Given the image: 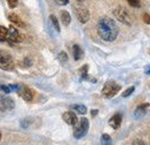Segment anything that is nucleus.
I'll use <instances>...</instances> for the list:
<instances>
[{
    "instance_id": "14",
    "label": "nucleus",
    "mask_w": 150,
    "mask_h": 145,
    "mask_svg": "<svg viewBox=\"0 0 150 145\" xmlns=\"http://www.w3.org/2000/svg\"><path fill=\"white\" fill-rule=\"evenodd\" d=\"M149 106V104H143V105H140L137 107L135 112H134V116L135 118H142L143 115H146L147 113V107Z\"/></svg>"
},
{
    "instance_id": "5",
    "label": "nucleus",
    "mask_w": 150,
    "mask_h": 145,
    "mask_svg": "<svg viewBox=\"0 0 150 145\" xmlns=\"http://www.w3.org/2000/svg\"><path fill=\"white\" fill-rule=\"evenodd\" d=\"M113 15L122 23L127 24V25H131L132 24V17H131V15L128 14V12L126 11L124 7H117L113 11Z\"/></svg>"
},
{
    "instance_id": "25",
    "label": "nucleus",
    "mask_w": 150,
    "mask_h": 145,
    "mask_svg": "<svg viewBox=\"0 0 150 145\" xmlns=\"http://www.w3.org/2000/svg\"><path fill=\"white\" fill-rule=\"evenodd\" d=\"M132 7H140V0H127Z\"/></svg>"
},
{
    "instance_id": "8",
    "label": "nucleus",
    "mask_w": 150,
    "mask_h": 145,
    "mask_svg": "<svg viewBox=\"0 0 150 145\" xmlns=\"http://www.w3.org/2000/svg\"><path fill=\"white\" fill-rule=\"evenodd\" d=\"M76 16L79 20L80 23H86L89 20V12L85 7H77L76 8Z\"/></svg>"
},
{
    "instance_id": "17",
    "label": "nucleus",
    "mask_w": 150,
    "mask_h": 145,
    "mask_svg": "<svg viewBox=\"0 0 150 145\" xmlns=\"http://www.w3.org/2000/svg\"><path fill=\"white\" fill-rule=\"evenodd\" d=\"M100 145H112V139L108 134H103L101 136Z\"/></svg>"
},
{
    "instance_id": "31",
    "label": "nucleus",
    "mask_w": 150,
    "mask_h": 145,
    "mask_svg": "<svg viewBox=\"0 0 150 145\" xmlns=\"http://www.w3.org/2000/svg\"><path fill=\"white\" fill-rule=\"evenodd\" d=\"M96 114H98V109H93V111H92V115L95 116Z\"/></svg>"
},
{
    "instance_id": "7",
    "label": "nucleus",
    "mask_w": 150,
    "mask_h": 145,
    "mask_svg": "<svg viewBox=\"0 0 150 145\" xmlns=\"http://www.w3.org/2000/svg\"><path fill=\"white\" fill-rule=\"evenodd\" d=\"M6 37H7L11 42H13V43H21V42L23 40L21 34L18 32V30H17L14 25L8 28V32H7V36Z\"/></svg>"
},
{
    "instance_id": "2",
    "label": "nucleus",
    "mask_w": 150,
    "mask_h": 145,
    "mask_svg": "<svg viewBox=\"0 0 150 145\" xmlns=\"http://www.w3.org/2000/svg\"><path fill=\"white\" fill-rule=\"evenodd\" d=\"M74 137L76 139H80L83 137H85L88 133L89 129V121L86 118H81L80 120H78L77 124L74 126Z\"/></svg>"
},
{
    "instance_id": "23",
    "label": "nucleus",
    "mask_w": 150,
    "mask_h": 145,
    "mask_svg": "<svg viewBox=\"0 0 150 145\" xmlns=\"http://www.w3.org/2000/svg\"><path fill=\"white\" fill-rule=\"evenodd\" d=\"M0 90L4 92V93H9L12 90L9 88V85H4V84H0Z\"/></svg>"
},
{
    "instance_id": "34",
    "label": "nucleus",
    "mask_w": 150,
    "mask_h": 145,
    "mask_svg": "<svg viewBox=\"0 0 150 145\" xmlns=\"http://www.w3.org/2000/svg\"><path fill=\"white\" fill-rule=\"evenodd\" d=\"M78 1H85V0H78Z\"/></svg>"
},
{
    "instance_id": "12",
    "label": "nucleus",
    "mask_w": 150,
    "mask_h": 145,
    "mask_svg": "<svg viewBox=\"0 0 150 145\" xmlns=\"http://www.w3.org/2000/svg\"><path fill=\"white\" fill-rule=\"evenodd\" d=\"M8 20L12 22L14 25H17V27H20V28H23L24 27V22L21 20V17L17 15V14H15V13H11L9 15H8Z\"/></svg>"
},
{
    "instance_id": "4",
    "label": "nucleus",
    "mask_w": 150,
    "mask_h": 145,
    "mask_svg": "<svg viewBox=\"0 0 150 145\" xmlns=\"http://www.w3.org/2000/svg\"><path fill=\"white\" fill-rule=\"evenodd\" d=\"M119 91H120V85L117 84V83L113 82V81H109V82H107V83L104 84L101 93H102V97H103V98L110 99V98H112V97L116 96Z\"/></svg>"
},
{
    "instance_id": "3",
    "label": "nucleus",
    "mask_w": 150,
    "mask_h": 145,
    "mask_svg": "<svg viewBox=\"0 0 150 145\" xmlns=\"http://www.w3.org/2000/svg\"><path fill=\"white\" fill-rule=\"evenodd\" d=\"M15 68V62L13 60V57L11 53L6 51H0V69L11 72Z\"/></svg>"
},
{
    "instance_id": "30",
    "label": "nucleus",
    "mask_w": 150,
    "mask_h": 145,
    "mask_svg": "<svg viewBox=\"0 0 150 145\" xmlns=\"http://www.w3.org/2000/svg\"><path fill=\"white\" fill-rule=\"evenodd\" d=\"M146 74H147V75H150V65L147 66V68H146Z\"/></svg>"
},
{
    "instance_id": "27",
    "label": "nucleus",
    "mask_w": 150,
    "mask_h": 145,
    "mask_svg": "<svg viewBox=\"0 0 150 145\" xmlns=\"http://www.w3.org/2000/svg\"><path fill=\"white\" fill-rule=\"evenodd\" d=\"M143 21H144V23L150 24V15L149 14H144V15H143Z\"/></svg>"
},
{
    "instance_id": "21",
    "label": "nucleus",
    "mask_w": 150,
    "mask_h": 145,
    "mask_svg": "<svg viewBox=\"0 0 150 145\" xmlns=\"http://www.w3.org/2000/svg\"><path fill=\"white\" fill-rule=\"evenodd\" d=\"M87 70H88L87 65H85V66L80 69V74H81V77H83V78H87Z\"/></svg>"
},
{
    "instance_id": "11",
    "label": "nucleus",
    "mask_w": 150,
    "mask_h": 145,
    "mask_svg": "<svg viewBox=\"0 0 150 145\" xmlns=\"http://www.w3.org/2000/svg\"><path fill=\"white\" fill-rule=\"evenodd\" d=\"M122 121H123L122 114H120V113H116V114H113L112 116L109 119V126H110L112 129L116 130V129H118V128L120 127Z\"/></svg>"
},
{
    "instance_id": "10",
    "label": "nucleus",
    "mask_w": 150,
    "mask_h": 145,
    "mask_svg": "<svg viewBox=\"0 0 150 145\" xmlns=\"http://www.w3.org/2000/svg\"><path fill=\"white\" fill-rule=\"evenodd\" d=\"M18 93L25 101H32L33 97H35V92L28 86H21L20 90H18Z\"/></svg>"
},
{
    "instance_id": "18",
    "label": "nucleus",
    "mask_w": 150,
    "mask_h": 145,
    "mask_svg": "<svg viewBox=\"0 0 150 145\" xmlns=\"http://www.w3.org/2000/svg\"><path fill=\"white\" fill-rule=\"evenodd\" d=\"M50 22H52V24H53V27H54V29L57 31V32H60V23H59V20L56 19V16L55 15H50Z\"/></svg>"
},
{
    "instance_id": "22",
    "label": "nucleus",
    "mask_w": 150,
    "mask_h": 145,
    "mask_svg": "<svg viewBox=\"0 0 150 145\" xmlns=\"http://www.w3.org/2000/svg\"><path fill=\"white\" fill-rule=\"evenodd\" d=\"M6 1H7L8 6H9V8H12V9H14L18 4V0H6Z\"/></svg>"
},
{
    "instance_id": "29",
    "label": "nucleus",
    "mask_w": 150,
    "mask_h": 145,
    "mask_svg": "<svg viewBox=\"0 0 150 145\" xmlns=\"http://www.w3.org/2000/svg\"><path fill=\"white\" fill-rule=\"evenodd\" d=\"M56 2H57L59 5H63V6H64V5H67V4L69 2V0H56Z\"/></svg>"
},
{
    "instance_id": "20",
    "label": "nucleus",
    "mask_w": 150,
    "mask_h": 145,
    "mask_svg": "<svg viewBox=\"0 0 150 145\" xmlns=\"http://www.w3.org/2000/svg\"><path fill=\"white\" fill-rule=\"evenodd\" d=\"M7 32H8V28L0 25V38H5L7 36Z\"/></svg>"
},
{
    "instance_id": "15",
    "label": "nucleus",
    "mask_w": 150,
    "mask_h": 145,
    "mask_svg": "<svg viewBox=\"0 0 150 145\" xmlns=\"http://www.w3.org/2000/svg\"><path fill=\"white\" fill-rule=\"evenodd\" d=\"M71 109H72V111H75V112H77L78 114H81V115H84V114H86V113H87V108H86V106H85V105H81V104H76V105H72V106H71Z\"/></svg>"
},
{
    "instance_id": "19",
    "label": "nucleus",
    "mask_w": 150,
    "mask_h": 145,
    "mask_svg": "<svg viewBox=\"0 0 150 145\" xmlns=\"http://www.w3.org/2000/svg\"><path fill=\"white\" fill-rule=\"evenodd\" d=\"M134 90H135V86H129L128 89H126L125 91H124V93L122 95V96L124 97V98H126V97H129L133 92H134Z\"/></svg>"
},
{
    "instance_id": "26",
    "label": "nucleus",
    "mask_w": 150,
    "mask_h": 145,
    "mask_svg": "<svg viewBox=\"0 0 150 145\" xmlns=\"http://www.w3.org/2000/svg\"><path fill=\"white\" fill-rule=\"evenodd\" d=\"M9 88H11V90H14V91H16V92H18V90H20V85L17 84H9Z\"/></svg>"
},
{
    "instance_id": "28",
    "label": "nucleus",
    "mask_w": 150,
    "mask_h": 145,
    "mask_svg": "<svg viewBox=\"0 0 150 145\" xmlns=\"http://www.w3.org/2000/svg\"><path fill=\"white\" fill-rule=\"evenodd\" d=\"M133 145H146L143 143V141H141V139H135L134 142H133Z\"/></svg>"
},
{
    "instance_id": "9",
    "label": "nucleus",
    "mask_w": 150,
    "mask_h": 145,
    "mask_svg": "<svg viewBox=\"0 0 150 145\" xmlns=\"http://www.w3.org/2000/svg\"><path fill=\"white\" fill-rule=\"evenodd\" d=\"M62 119H63V121H64L67 124H69V126H76L77 122H78L77 114H76L75 112H71V111H68V112L63 113Z\"/></svg>"
},
{
    "instance_id": "33",
    "label": "nucleus",
    "mask_w": 150,
    "mask_h": 145,
    "mask_svg": "<svg viewBox=\"0 0 150 145\" xmlns=\"http://www.w3.org/2000/svg\"><path fill=\"white\" fill-rule=\"evenodd\" d=\"M0 42H4V39H2V38H0Z\"/></svg>"
},
{
    "instance_id": "16",
    "label": "nucleus",
    "mask_w": 150,
    "mask_h": 145,
    "mask_svg": "<svg viewBox=\"0 0 150 145\" xmlns=\"http://www.w3.org/2000/svg\"><path fill=\"white\" fill-rule=\"evenodd\" d=\"M61 21H62L63 25H65V27H68L70 24V22H71V16H70L69 12H67V11H62L61 12Z\"/></svg>"
},
{
    "instance_id": "24",
    "label": "nucleus",
    "mask_w": 150,
    "mask_h": 145,
    "mask_svg": "<svg viewBox=\"0 0 150 145\" xmlns=\"http://www.w3.org/2000/svg\"><path fill=\"white\" fill-rule=\"evenodd\" d=\"M59 59H60V61H61L62 63L67 62V60H68V55H67V53H65V52H61V53L59 54Z\"/></svg>"
},
{
    "instance_id": "6",
    "label": "nucleus",
    "mask_w": 150,
    "mask_h": 145,
    "mask_svg": "<svg viewBox=\"0 0 150 145\" xmlns=\"http://www.w3.org/2000/svg\"><path fill=\"white\" fill-rule=\"evenodd\" d=\"M15 107V103L11 97L0 96V112H9Z\"/></svg>"
},
{
    "instance_id": "1",
    "label": "nucleus",
    "mask_w": 150,
    "mask_h": 145,
    "mask_svg": "<svg viewBox=\"0 0 150 145\" xmlns=\"http://www.w3.org/2000/svg\"><path fill=\"white\" fill-rule=\"evenodd\" d=\"M98 34L104 42H113L118 37V27L110 17H101L96 25Z\"/></svg>"
},
{
    "instance_id": "13",
    "label": "nucleus",
    "mask_w": 150,
    "mask_h": 145,
    "mask_svg": "<svg viewBox=\"0 0 150 145\" xmlns=\"http://www.w3.org/2000/svg\"><path fill=\"white\" fill-rule=\"evenodd\" d=\"M72 54H74V59L76 61L81 60L84 58V52H83V50H81V47L79 45H74V47H72Z\"/></svg>"
},
{
    "instance_id": "32",
    "label": "nucleus",
    "mask_w": 150,
    "mask_h": 145,
    "mask_svg": "<svg viewBox=\"0 0 150 145\" xmlns=\"http://www.w3.org/2000/svg\"><path fill=\"white\" fill-rule=\"evenodd\" d=\"M1 137H2V135H1V131H0V141H1Z\"/></svg>"
}]
</instances>
